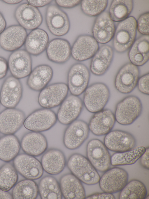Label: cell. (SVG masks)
I'll list each match as a JSON object with an SVG mask.
<instances>
[{
  "label": "cell",
  "instance_id": "484cf974",
  "mask_svg": "<svg viewBox=\"0 0 149 199\" xmlns=\"http://www.w3.org/2000/svg\"><path fill=\"white\" fill-rule=\"evenodd\" d=\"M59 185L62 195L65 198H85V192L83 185L72 173L63 176L60 179Z\"/></svg>",
  "mask_w": 149,
  "mask_h": 199
},
{
  "label": "cell",
  "instance_id": "9c48e42d",
  "mask_svg": "<svg viewBox=\"0 0 149 199\" xmlns=\"http://www.w3.org/2000/svg\"><path fill=\"white\" fill-rule=\"evenodd\" d=\"M128 174L125 170L114 167L105 171L99 181L101 189L105 192L113 193L121 191L127 183Z\"/></svg>",
  "mask_w": 149,
  "mask_h": 199
},
{
  "label": "cell",
  "instance_id": "9a60e30c",
  "mask_svg": "<svg viewBox=\"0 0 149 199\" xmlns=\"http://www.w3.org/2000/svg\"><path fill=\"white\" fill-rule=\"evenodd\" d=\"M22 87L18 79L13 76L7 77L3 82L0 91V102L7 108H13L22 97Z\"/></svg>",
  "mask_w": 149,
  "mask_h": 199
},
{
  "label": "cell",
  "instance_id": "60d3db41",
  "mask_svg": "<svg viewBox=\"0 0 149 199\" xmlns=\"http://www.w3.org/2000/svg\"><path fill=\"white\" fill-rule=\"evenodd\" d=\"M149 73L146 74L139 78L137 85L139 91L142 93L148 95Z\"/></svg>",
  "mask_w": 149,
  "mask_h": 199
},
{
  "label": "cell",
  "instance_id": "6da1fadb",
  "mask_svg": "<svg viewBox=\"0 0 149 199\" xmlns=\"http://www.w3.org/2000/svg\"><path fill=\"white\" fill-rule=\"evenodd\" d=\"M67 165L72 173L84 183L93 185L99 182V174L88 158L83 155L78 153L72 154Z\"/></svg>",
  "mask_w": 149,
  "mask_h": 199
},
{
  "label": "cell",
  "instance_id": "e0dca14e",
  "mask_svg": "<svg viewBox=\"0 0 149 199\" xmlns=\"http://www.w3.org/2000/svg\"><path fill=\"white\" fill-rule=\"evenodd\" d=\"M8 64L12 76L18 79L29 76L32 71L31 59L25 50L13 52L9 57Z\"/></svg>",
  "mask_w": 149,
  "mask_h": 199
},
{
  "label": "cell",
  "instance_id": "f546056e",
  "mask_svg": "<svg viewBox=\"0 0 149 199\" xmlns=\"http://www.w3.org/2000/svg\"><path fill=\"white\" fill-rule=\"evenodd\" d=\"M48 41V35L45 30L40 29H34L26 38L25 42L26 50L30 54L38 55L46 49Z\"/></svg>",
  "mask_w": 149,
  "mask_h": 199
},
{
  "label": "cell",
  "instance_id": "d6986e66",
  "mask_svg": "<svg viewBox=\"0 0 149 199\" xmlns=\"http://www.w3.org/2000/svg\"><path fill=\"white\" fill-rule=\"evenodd\" d=\"M27 33L25 29L20 25L10 26L0 35V46L8 51L16 50L25 43Z\"/></svg>",
  "mask_w": 149,
  "mask_h": 199
},
{
  "label": "cell",
  "instance_id": "4fadbf2b",
  "mask_svg": "<svg viewBox=\"0 0 149 199\" xmlns=\"http://www.w3.org/2000/svg\"><path fill=\"white\" fill-rule=\"evenodd\" d=\"M104 144L109 150L116 152L127 151L134 149L136 139L131 133L124 131L115 130L106 135Z\"/></svg>",
  "mask_w": 149,
  "mask_h": 199
},
{
  "label": "cell",
  "instance_id": "cb8c5ba5",
  "mask_svg": "<svg viewBox=\"0 0 149 199\" xmlns=\"http://www.w3.org/2000/svg\"><path fill=\"white\" fill-rule=\"evenodd\" d=\"M21 146L26 154L38 156L46 151L48 143L46 137L42 134L32 131L24 136L22 140Z\"/></svg>",
  "mask_w": 149,
  "mask_h": 199
},
{
  "label": "cell",
  "instance_id": "ab89813d",
  "mask_svg": "<svg viewBox=\"0 0 149 199\" xmlns=\"http://www.w3.org/2000/svg\"><path fill=\"white\" fill-rule=\"evenodd\" d=\"M149 13L147 12L141 15L137 22V29L143 35H149Z\"/></svg>",
  "mask_w": 149,
  "mask_h": 199
},
{
  "label": "cell",
  "instance_id": "74e56055",
  "mask_svg": "<svg viewBox=\"0 0 149 199\" xmlns=\"http://www.w3.org/2000/svg\"><path fill=\"white\" fill-rule=\"evenodd\" d=\"M18 178L15 167L10 164H5L0 169V189L8 191L15 185Z\"/></svg>",
  "mask_w": 149,
  "mask_h": 199
},
{
  "label": "cell",
  "instance_id": "5bb4252c",
  "mask_svg": "<svg viewBox=\"0 0 149 199\" xmlns=\"http://www.w3.org/2000/svg\"><path fill=\"white\" fill-rule=\"evenodd\" d=\"M13 163L16 170L27 179H37L43 175L41 163L34 156L26 154H20L15 157Z\"/></svg>",
  "mask_w": 149,
  "mask_h": 199
},
{
  "label": "cell",
  "instance_id": "f1b7e54d",
  "mask_svg": "<svg viewBox=\"0 0 149 199\" xmlns=\"http://www.w3.org/2000/svg\"><path fill=\"white\" fill-rule=\"evenodd\" d=\"M53 70L47 64H41L36 67L29 76L27 81L28 87L35 91H40L47 86L52 79Z\"/></svg>",
  "mask_w": 149,
  "mask_h": 199
},
{
  "label": "cell",
  "instance_id": "681fc988",
  "mask_svg": "<svg viewBox=\"0 0 149 199\" xmlns=\"http://www.w3.org/2000/svg\"><path fill=\"white\" fill-rule=\"evenodd\" d=\"M5 3L10 4H17L21 2L22 0H4Z\"/></svg>",
  "mask_w": 149,
  "mask_h": 199
},
{
  "label": "cell",
  "instance_id": "44dd1931",
  "mask_svg": "<svg viewBox=\"0 0 149 199\" xmlns=\"http://www.w3.org/2000/svg\"><path fill=\"white\" fill-rule=\"evenodd\" d=\"M116 121L114 114L110 109H102L95 113L90 119L88 126L94 135L101 136L110 132Z\"/></svg>",
  "mask_w": 149,
  "mask_h": 199
},
{
  "label": "cell",
  "instance_id": "52a82bcc",
  "mask_svg": "<svg viewBox=\"0 0 149 199\" xmlns=\"http://www.w3.org/2000/svg\"><path fill=\"white\" fill-rule=\"evenodd\" d=\"M86 155L90 162L97 170L104 172L109 169L111 157L104 144L97 139H93L88 143Z\"/></svg>",
  "mask_w": 149,
  "mask_h": 199
},
{
  "label": "cell",
  "instance_id": "7dc6e473",
  "mask_svg": "<svg viewBox=\"0 0 149 199\" xmlns=\"http://www.w3.org/2000/svg\"><path fill=\"white\" fill-rule=\"evenodd\" d=\"M6 25V23L5 20L0 13V34L5 29Z\"/></svg>",
  "mask_w": 149,
  "mask_h": 199
},
{
  "label": "cell",
  "instance_id": "c3c4849f",
  "mask_svg": "<svg viewBox=\"0 0 149 199\" xmlns=\"http://www.w3.org/2000/svg\"><path fill=\"white\" fill-rule=\"evenodd\" d=\"M12 195L7 192L0 189V199H12Z\"/></svg>",
  "mask_w": 149,
  "mask_h": 199
},
{
  "label": "cell",
  "instance_id": "4dcf8cb0",
  "mask_svg": "<svg viewBox=\"0 0 149 199\" xmlns=\"http://www.w3.org/2000/svg\"><path fill=\"white\" fill-rule=\"evenodd\" d=\"M149 37L142 36L134 42L129 52L131 63L137 66H142L148 60Z\"/></svg>",
  "mask_w": 149,
  "mask_h": 199
},
{
  "label": "cell",
  "instance_id": "ee69618b",
  "mask_svg": "<svg viewBox=\"0 0 149 199\" xmlns=\"http://www.w3.org/2000/svg\"><path fill=\"white\" fill-rule=\"evenodd\" d=\"M8 68L7 62L4 58L0 57V80L6 76Z\"/></svg>",
  "mask_w": 149,
  "mask_h": 199
},
{
  "label": "cell",
  "instance_id": "d4e9b609",
  "mask_svg": "<svg viewBox=\"0 0 149 199\" xmlns=\"http://www.w3.org/2000/svg\"><path fill=\"white\" fill-rule=\"evenodd\" d=\"M46 52L47 57L50 61L61 64L69 59L71 55V47L66 40L56 38L48 43Z\"/></svg>",
  "mask_w": 149,
  "mask_h": 199
},
{
  "label": "cell",
  "instance_id": "1f68e13d",
  "mask_svg": "<svg viewBox=\"0 0 149 199\" xmlns=\"http://www.w3.org/2000/svg\"><path fill=\"white\" fill-rule=\"evenodd\" d=\"M38 192L42 199L62 198L60 185L56 179L50 176H47L40 180L38 186Z\"/></svg>",
  "mask_w": 149,
  "mask_h": 199
},
{
  "label": "cell",
  "instance_id": "8992f818",
  "mask_svg": "<svg viewBox=\"0 0 149 199\" xmlns=\"http://www.w3.org/2000/svg\"><path fill=\"white\" fill-rule=\"evenodd\" d=\"M69 90L67 84L57 83L47 86L38 95V102L44 108L50 109L61 105L67 97Z\"/></svg>",
  "mask_w": 149,
  "mask_h": 199
},
{
  "label": "cell",
  "instance_id": "2e32d148",
  "mask_svg": "<svg viewBox=\"0 0 149 199\" xmlns=\"http://www.w3.org/2000/svg\"><path fill=\"white\" fill-rule=\"evenodd\" d=\"M83 107V102L79 97L72 95L67 96L58 111L57 120L62 124L69 125L79 117Z\"/></svg>",
  "mask_w": 149,
  "mask_h": 199
},
{
  "label": "cell",
  "instance_id": "603a6c76",
  "mask_svg": "<svg viewBox=\"0 0 149 199\" xmlns=\"http://www.w3.org/2000/svg\"><path fill=\"white\" fill-rule=\"evenodd\" d=\"M25 119L24 113L14 108H8L0 114V132L7 135L16 132Z\"/></svg>",
  "mask_w": 149,
  "mask_h": 199
},
{
  "label": "cell",
  "instance_id": "e575fe53",
  "mask_svg": "<svg viewBox=\"0 0 149 199\" xmlns=\"http://www.w3.org/2000/svg\"><path fill=\"white\" fill-rule=\"evenodd\" d=\"M38 186L33 180L26 179L20 181L15 186L12 196L14 199H34L38 193Z\"/></svg>",
  "mask_w": 149,
  "mask_h": 199
},
{
  "label": "cell",
  "instance_id": "d6a6232c",
  "mask_svg": "<svg viewBox=\"0 0 149 199\" xmlns=\"http://www.w3.org/2000/svg\"><path fill=\"white\" fill-rule=\"evenodd\" d=\"M20 149L17 138L12 135L5 136L0 139V159L9 162L15 158Z\"/></svg>",
  "mask_w": 149,
  "mask_h": 199
},
{
  "label": "cell",
  "instance_id": "30bf717a",
  "mask_svg": "<svg viewBox=\"0 0 149 199\" xmlns=\"http://www.w3.org/2000/svg\"><path fill=\"white\" fill-rule=\"evenodd\" d=\"M89 130L88 125L81 120H76L69 125L64 132L63 143L70 150L80 147L88 138Z\"/></svg>",
  "mask_w": 149,
  "mask_h": 199
},
{
  "label": "cell",
  "instance_id": "4316f807",
  "mask_svg": "<svg viewBox=\"0 0 149 199\" xmlns=\"http://www.w3.org/2000/svg\"><path fill=\"white\" fill-rule=\"evenodd\" d=\"M41 163L43 170L49 174L55 175L63 170L66 160L64 155L61 151L51 149L43 154Z\"/></svg>",
  "mask_w": 149,
  "mask_h": 199
},
{
  "label": "cell",
  "instance_id": "5b68a950",
  "mask_svg": "<svg viewBox=\"0 0 149 199\" xmlns=\"http://www.w3.org/2000/svg\"><path fill=\"white\" fill-rule=\"evenodd\" d=\"M57 120L56 114L50 109L42 108L31 113L25 119L23 124L27 129L41 132L52 128Z\"/></svg>",
  "mask_w": 149,
  "mask_h": 199
},
{
  "label": "cell",
  "instance_id": "7c38bea8",
  "mask_svg": "<svg viewBox=\"0 0 149 199\" xmlns=\"http://www.w3.org/2000/svg\"><path fill=\"white\" fill-rule=\"evenodd\" d=\"M139 74L137 66L131 63L125 64L119 69L116 76L114 85L116 89L123 94L131 92L137 85Z\"/></svg>",
  "mask_w": 149,
  "mask_h": 199
},
{
  "label": "cell",
  "instance_id": "836d02e7",
  "mask_svg": "<svg viewBox=\"0 0 149 199\" xmlns=\"http://www.w3.org/2000/svg\"><path fill=\"white\" fill-rule=\"evenodd\" d=\"M146 150V148L140 146L127 151L116 152L111 157V164L113 166L133 164L140 159Z\"/></svg>",
  "mask_w": 149,
  "mask_h": 199
},
{
  "label": "cell",
  "instance_id": "f6af8a7d",
  "mask_svg": "<svg viewBox=\"0 0 149 199\" xmlns=\"http://www.w3.org/2000/svg\"><path fill=\"white\" fill-rule=\"evenodd\" d=\"M149 148L148 147L146 148V150L140 158V163L141 166L144 168L149 170Z\"/></svg>",
  "mask_w": 149,
  "mask_h": 199
},
{
  "label": "cell",
  "instance_id": "ba28073f",
  "mask_svg": "<svg viewBox=\"0 0 149 199\" xmlns=\"http://www.w3.org/2000/svg\"><path fill=\"white\" fill-rule=\"evenodd\" d=\"M90 74L84 64L77 63L70 68L68 73L67 85L71 95L78 96L85 90L89 83Z\"/></svg>",
  "mask_w": 149,
  "mask_h": 199
},
{
  "label": "cell",
  "instance_id": "8fae6325",
  "mask_svg": "<svg viewBox=\"0 0 149 199\" xmlns=\"http://www.w3.org/2000/svg\"><path fill=\"white\" fill-rule=\"evenodd\" d=\"M46 21L49 30L55 36H63L69 30L70 24L67 15L56 5H51L47 7Z\"/></svg>",
  "mask_w": 149,
  "mask_h": 199
},
{
  "label": "cell",
  "instance_id": "7bdbcfd3",
  "mask_svg": "<svg viewBox=\"0 0 149 199\" xmlns=\"http://www.w3.org/2000/svg\"><path fill=\"white\" fill-rule=\"evenodd\" d=\"M87 199H114L115 198L112 193H97L89 195L86 197Z\"/></svg>",
  "mask_w": 149,
  "mask_h": 199
},
{
  "label": "cell",
  "instance_id": "83f0119b",
  "mask_svg": "<svg viewBox=\"0 0 149 199\" xmlns=\"http://www.w3.org/2000/svg\"><path fill=\"white\" fill-rule=\"evenodd\" d=\"M113 51L110 46H101L93 57L90 68L91 72L97 76L104 75L107 71L112 62Z\"/></svg>",
  "mask_w": 149,
  "mask_h": 199
},
{
  "label": "cell",
  "instance_id": "d590c367",
  "mask_svg": "<svg viewBox=\"0 0 149 199\" xmlns=\"http://www.w3.org/2000/svg\"><path fill=\"white\" fill-rule=\"evenodd\" d=\"M131 0H114L111 3L109 15L114 22L122 21L127 18L133 8Z\"/></svg>",
  "mask_w": 149,
  "mask_h": 199
},
{
  "label": "cell",
  "instance_id": "f35d334b",
  "mask_svg": "<svg viewBox=\"0 0 149 199\" xmlns=\"http://www.w3.org/2000/svg\"><path fill=\"white\" fill-rule=\"evenodd\" d=\"M81 8L86 15L91 17L99 15L107 8V0H82Z\"/></svg>",
  "mask_w": 149,
  "mask_h": 199
},
{
  "label": "cell",
  "instance_id": "7a4b0ae2",
  "mask_svg": "<svg viewBox=\"0 0 149 199\" xmlns=\"http://www.w3.org/2000/svg\"><path fill=\"white\" fill-rule=\"evenodd\" d=\"M133 16L128 17L118 24L113 36V46L119 53L128 49L134 42L136 32L137 22Z\"/></svg>",
  "mask_w": 149,
  "mask_h": 199
},
{
  "label": "cell",
  "instance_id": "ffe728a7",
  "mask_svg": "<svg viewBox=\"0 0 149 199\" xmlns=\"http://www.w3.org/2000/svg\"><path fill=\"white\" fill-rule=\"evenodd\" d=\"M15 16L20 26L28 30L37 29L42 21L39 10L28 3L20 5L15 11Z\"/></svg>",
  "mask_w": 149,
  "mask_h": 199
},
{
  "label": "cell",
  "instance_id": "7402d4cb",
  "mask_svg": "<svg viewBox=\"0 0 149 199\" xmlns=\"http://www.w3.org/2000/svg\"><path fill=\"white\" fill-rule=\"evenodd\" d=\"M115 30L114 22L110 18L109 13L103 12L96 19L92 32L93 37L97 42L105 44L113 38Z\"/></svg>",
  "mask_w": 149,
  "mask_h": 199
},
{
  "label": "cell",
  "instance_id": "277c9868",
  "mask_svg": "<svg viewBox=\"0 0 149 199\" xmlns=\"http://www.w3.org/2000/svg\"><path fill=\"white\" fill-rule=\"evenodd\" d=\"M83 103L87 109L92 113L103 109L110 97V91L107 85L102 83L92 84L85 90Z\"/></svg>",
  "mask_w": 149,
  "mask_h": 199
},
{
  "label": "cell",
  "instance_id": "3957f363",
  "mask_svg": "<svg viewBox=\"0 0 149 199\" xmlns=\"http://www.w3.org/2000/svg\"><path fill=\"white\" fill-rule=\"evenodd\" d=\"M142 110V104L138 97L127 96L116 106L114 114L116 121L121 125H130L140 116Z\"/></svg>",
  "mask_w": 149,
  "mask_h": 199
},
{
  "label": "cell",
  "instance_id": "b9f144b4",
  "mask_svg": "<svg viewBox=\"0 0 149 199\" xmlns=\"http://www.w3.org/2000/svg\"><path fill=\"white\" fill-rule=\"evenodd\" d=\"M81 0H56L55 2L60 7L65 8L74 7L80 4Z\"/></svg>",
  "mask_w": 149,
  "mask_h": 199
},
{
  "label": "cell",
  "instance_id": "8d00e7d4",
  "mask_svg": "<svg viewBox=\"0 0 149 199\" xmlns=\"http://www.w3.org/2000/svg\"><path fill=\"white\" fill-rule=\"evenodd\" d=\"M147 195V190L144 184L139 180L134 179L127 183L121 191L119 198L144 199Z\"/></svg>",
  "mask_w": 149,
  "mask_h": 199
},
{
  "label": "cell",
  "instance_id": "ac0fdd59",
  "mask_svg": "<svg viewBox=\"0 0 149 199\" xmlns=\"http://www.w3.org/2000/svg\"><path fill=\"white\" fill-rule=\"evenodd\" d=\"M99 48L94 38L87 35L79 36L71 48V55L78 61H83L93 56Z\"/></svg>",
  "mask_w": 149,
  "mask_h": 199
},
{
  "label": "cell",
  "instance_id": "bcb514c9",
  "mask_svg": "<svg viewBox=\"0 0 149 199\" xmlns=\"http://www.w3.org/2000/svg\"><path fill=\"white\" fill-rule=\"evenodd\" d=\"M51 0H27L28 3L36 7H41L50 3Z\"/></svg>",
  "mask_w": 149,
  "mask_h": 199
}]
</instances>
